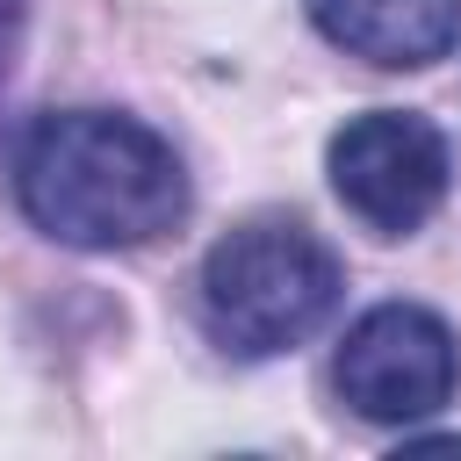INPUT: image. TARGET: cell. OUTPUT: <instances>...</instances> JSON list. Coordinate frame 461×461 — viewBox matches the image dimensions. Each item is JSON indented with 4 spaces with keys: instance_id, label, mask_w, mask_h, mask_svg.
<instances>
[{
    "instance_id": "1",
    "label": "cell",
    "mask_w": 461,
    "mask_h": 461,
    "mask_svg": "<svg viewBox=\"0 0 461 461\" xmlns=\"http://www.w3.org/2000/svg\"><path fill=\"white\" fill-rule=\"evenodd\" d=\"M14 202L58 245L130 252L187 216V166L137 115L50 108L14 144Z\"/></svg>"
},
{
    "instance_id": "2",
    "label": "cell",
    "mask_w": 461,
    "mask_h": 461,
    "mask_svg": "<svg viewBox=\"0 0 461 461\" xmlns=\"http://www.w3.org/2000/svg\"><path fill=\"white\" fill-rule=\"evenodd\" d=\"M346 295L339 252L295 216H252L202 259V331L238 360L295 353L331 324Z\"/></svg>"
},
{
    "instance_id": "3",
    "label": "cell",
    "mask_w": 461,
    "mask_h": 461,
    "mask_svg": "<svg viewBox=\"0 0 461 461\" xmlns=\"http://www.w3.org/2000/svg\"><path fill=\"white\" fill-rule=\"evenodd\" d=\"M331 389L367 425H418L454 403L461 339L447 331V317H432L418 303H375L360 324H346L339 360H331Z\"/></svg>"
},
{
    "instance_id": "4",
    "label": "cell",
    "mask_w": 461,
    "mask_h": 461,
    "mask_svg": "<svg viewBox=\"0 0 461 461\" xmlns=\"http://www.w3.org/2000/svg\"><path fill=\"white\" fill-rule=\"evenodd\" d=\"M324 173H331V194L382 238H411L439 202H447V180H454V158H447V137L411 115V108H367L353 115L346 130H331L324 144Z\"/></svg>"
},
{
    "instance_id": "5",
    "label": "cell",
    "mask_w": 461,
    "mask_h": 461,
    "mask_svg": "<svg viewBox=\"0 0 461 461\" xmlns=\"http://www.w3.org/2000/svg\"><path fill=\"white\" fill-rule=\"evenodd\" d=\"M317 36L382 72L439 65L461 43V0H303Z\"/></svg>"
},
{
    "instance_id": "6",
    "label": "cell",
    "mask_w": 461,
    "mask_h": 461,
    "mask_svg": "<svg viewBox=\"0 0 461 461\" xmlns=\"http://www.w3.org/2000/svg\"><path fill=\"white\" fill-rule=\"evenodd\" d=\"M22 22H29V0H0V94H7L14 58H22Z\"/></svg>"
}]
</instances>
